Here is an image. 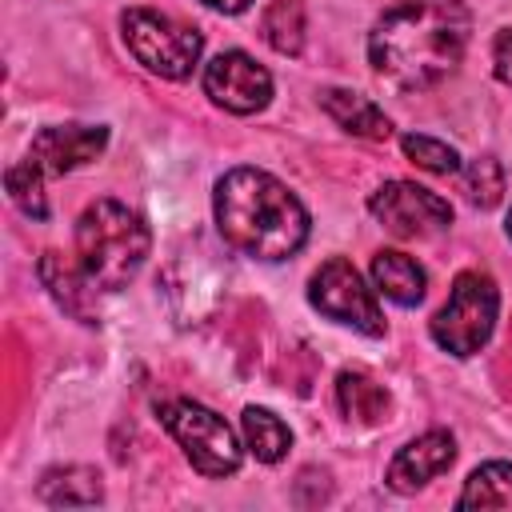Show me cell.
<instances>
[{
  "label": "cell",
  "mask_w": 512,
  "mask_h": 512,
  "mask_svg": "<svg viewBox=\"0 0 512 512\" xmlns=\"http://www.w3.org/2000/svg\"><path fill=\"white\" fill-rule=\"evenodd\" d=\"M468 24L464 0H396L368 36V60L400 92L432 88L456 72Z\"/></svg>",
  "instance_id": "cell-1"
},
{
  "label": "cell",
  "mask_w": 512,
  "mask_h": 512,
  "mask_svg": "<svg viewBox=\"0 0 512 512\" xmlns=\"http://www.w3.org/2000/svg\"><path fill=\"white\" fill-rule=\"evenodd\" d=\"M216 228L244 256L288 260L308 240V212L276 176L232 168L216 184Z\"/></svg>",
  "instance_id": "cell-2"
},
{
  "label": "cell",
  "mask_w": 512,
  "mask_h": 512,
  "mask_svg": "<svg viewBox=\"0 0 512 512\" xmlns=\"http://www.w3.org/2000/svg\"><path fill=\"white\" fill-rule=\"evenodd\" d=\"M148 228L144 220L124 208L120 200H96L84 208L80 224H76V252H80V268L92 276L96 288H128V280L140 272L144 256H148Z\"/></svg>",
  "instance_id": "cell-3"
},
{
  "label": "cell",
  "mask_w": 512,
  "mask_h": 512,
  "mask_svg": "<svg viewBox=\"0 0 512 512\" xmlns=\"http://www.w3.org/2000/svg\"><path fill=\"white\" fill-rule=\"evenodd\" d=\"M120 28H124L128 52L164 80H184L204 52V36L196 28L152 8H128L120 16Z\"/></svg>",
  "instance_id": "cell-4"
},
{
  "label": "cell",
  "mask_w": 512,
  "mask_h": 512,
  "mask_svg": "<svg viewBox=\"0 0 512 512\" xmlns=\"http://www.w3.org/2000/svg\"><path fill=\"white\" fill-rule=\"evenodd\" d=\"M496 308H500V292H496L492 276L460 272L452 280V292H448L444 308L432 316V340L452 356H472L492 336Z\"/></svg>",
  "instance_id": "cell-5"
},
{
  "label": "cell",
  "mask_w": 512,
  "mask_h": 512,
  "mask_svg": "<svg viewBox=\"0 0 512 512\" xmlns=\"http://www.w3.org/2000/svg\"><path fill=\"white\" fill-rule=\"evenodd\" d=\"M160 424L180 440L184 456L200 476H232L240 468V444L212 408L192 400H168L160 408Z\"/></svg>",
  "instance_id": "cell-6"
},
{
  "label": "cell",
  "mask_w": 512,
  "mask_h": 512,
  "mask_svg": "<svg viewBox=\"0 0 512 512\" xmlns=\"http://www.w3.org/2000/svg\"><path fill=\"white\" fill-rule=\"evenodd\" d=\"M308 300L336 324H348L364 336H384V316H380V304L372 296V288H364L360 272L344 260V256H332L320 264V272L312 276V288H308Z\"/></svg>",
  "instance_id": "cell-7"
},
{
  "label": "cell",
  "mask_w": 512,
  "mask_h": 512,
  "mask_svg": "<svg viewBox=\"0 0 512 512\" xmlns=\"http://www.w3.org/2000/svg\"><path fill=\"white\" fill-rule=\"evenodd\" d=\"M368 208L380 220V228H388L400 240H420L452 224V204L408 180H388L384 188H376Z\"/></svg>",
  "instance_id": "cell-8"
},
{
  "label": "cell",
  "mask_w": 512,
  "mask_h": 512,
  "mask_svg": "<svg viewBox=\"0 0 512 512\" xmlns=\"http://www.w3.org/2000/svg\"><path fill=\"white\" fill-rule=\"evenodd\" d=\"M204 92L220 108H228L236 116H248V112H260L272 100V76L244 52H220L204 68Z\"/></svg>",
  "instance_id": "cell-9"
},
{
  "label": "cell",
  "mask_w": 512,
  "mask_h": 512,
  "mask_svg": "<svg viewBox=\"0 0 512 512\" xmlns=\"http://www.w3.org/2000/svg\"><path fill=\"white\" fill-rule=\"evenodd\" d=\"M108 144V128H92V124H60V128H44L32 136L28 144V160L44 172V176H64L88 160H96Z\"/></svg>",
  "instance_id": "cell-10"
},
{
  "label": "cell",
  "mask_w": 512,
  "mask_h": 512,
  "mask_svg": "<svg viewBox=\"0 0 512 512\" xmlns=\"http://www.w3.org/2000/svg\"><path fill=\"white\" fill-rule=\"evenodd\" d=\"M456 460V440L448 432H424L412 444H404L388 464V488L392 492H420L428 480H436Z\"/></svg>",
  "instance_id": "cell-11"
},
{
  "label": "cell",
  "mask_w": 512,
  "mask_h": 512,
  "mask_svg": "<svg viewBox=\"0 0 512 512\" xmlns=\"http://www.w3.org/2000/svg\"><path fill=\"white\" fill-rule=\"evenodd\" d=\"M40 280H44V288L52 292V300H56L68 316H76L80 324H96V320H100L96 284H92V276H88L84 268L68 264L60 252H44V256H40Z\"/></svg>",
  "instance_id": "cell-12"
},
{
  "label": "cell",
  "mask_w": 512,
  "mask_h": 512,
  "mask_svg": "<svg viewBox=\"0 0 512 512\" xmlns=\"http://www.w3.org/2000/svg\"><path fill=\"white\" fill-rule=\"evenodd\" d=\"M320 104H324V112H328L340 128H348L352 136H364V140H388V136H392V120H388L368 96H360V92L324 88V92H320Z\"/></svg>",
  "instance_id": "cell-13"
},
{
  "label": "cell",
  "mask_w": 512,
  "mask_h": 512,
  "mask_svg": "<svg viewBox=\"0 0 512 512\" xmlns=\"http://www.w3.org/2000/svg\"><path fill=\"white\" fill-rule=\"evenodd\" d=\"M372 284L380 296H388L400 308H412L424 300V268L396 248H384L372 256Z\"/></svg>",
  "instance_id": "cell-14"
},
{
  "label": "cell",
  "mask_w": 512,
  "mask_h": 512,
  "mask_svg": "<svg viewBox=\"0 0 512 512\" xmlns=\"http://www.w3.org/2000/svg\"><path fill=\"white\" fill-rule=\"evenodd\" d=\"M336 400H340V412L356 424H376L388 412V392L364 372H340L336 376Z\"/></svg>",
  "instance_id": "cell-15"
},
{
  "label": "cell",
  "mask_w": 512,
  "mask_h": 512,
  "mask_svg": "<svg viewBox=\"0 0 512 512\" xmlns=\"http://www.w3.org/2000/svg\"><path fill=\"white\" fill-rule=\"evenodd\" d=\"M40 496L48 500V504H64V508H80V504H96L100 496H104V488H100V476H96V468H56V472H48L44 480H40Z\"/></svg>",
  "instance_id": "cell-16"
},
{
  "label": "cell",
  "mask_w": 512,
  "mask_h": 512,
  "mask_svg": "<svg viewBox=\"0 0 512 512\" xmlns=\"http://www.w3.org/2000/svg\"><path fill=\"white\" fill-rule=\"evenodd\" d=\"M260 36L280 56H296L304 48V8H300V0H272L260 16Z\"/></svg>",
  "instance_id": "cell-17"
},
{
  "label": "cell",
  "mask_w": 512,
  "mask_h": 512,
  "mask_svg": "<svg viewBox=\"0 0 512 512\" xmlns=\"http://www.w3.org/2000/svg\"><path fill=\"white\" fill-rule=\"evenodd\" d=\"M244 444H248V452L256 460L276 464L288 452L292 432L284 428V420L276 412H268V408H244Z\"/></svg>",
  "instance_id": "cell-18"
},
{
  "label": "cell",
  "mask_w": 512,
  "mask_h": 512,
  "mask_svg": "<svg viewBox=\"0 0 512 512\" xmlns=\"http://www.w3.org/2000/svg\"><path fill=\"white\" fill-rule=\"evenodd\" d=\"M460 508H512V464H484L468 476L460 500Z\"/></svg>",
  "instance_id": "cell-19"
},
{
  "label": "cell",
  "mask_w": 512,
  "mask_h": 512,
  "mask_svg": "<svg viewBox=\"0 0 512 512\" xmlns=\"http://www.w3.org/2000/svg\"><path fill=\"white\" fill-rule=\"evenodd\" d=\"M460 192H464L468 204H476V208H496V204L504 200V168H500L492 156L472 160V164L460 172Z\"/></svg>",
  "instance_id": "cell-20"
},
{
  "label": "cell",
  "mask_w": 512,
  "mask_h": 512,
  "mask_svg": "<svg viewBox=\"0 0 512 512\" xmlns=\"http://www.w3.org/2000/svg\"><path fill=\"white\" fill-rule=\"evenodd\" d=\"M4 184H8L12 204H16L24 216H32V220H44V216H48V200H44V172H40L32 160L12 164V168H8V176H4Z\"/></svg>",
  "instance_id": "cell-21"
},
{
  "label": "cell",
  "mask_w": 512,
  "mask_h": 512,
  "mask_svg": "<svg viewBox=\"0 0 512 512\" xmlns=\"http://www.w3.org/2000/svg\"><path fill=\"white\" fill-rule=\"evenodd\" d=\"M400 148H404V156H408L412 164H420V168H428V172L448 176V172L460 168L456 148H448V144H440V140H432V136H416V132H408V136L400 140Z\"/></svg>",
  "instance_id": "cell-22"
},
{
  "label": "cell",
  "mask_w": 512,
  "mask_h": 512,
  "mask_svg": "<svg viewBox=\"0 0 512 512\" xmlns=\"http://www.w3.org/2000/svg\"><path fill=\"white\" fill-rule=\"evenodd\" d=\"M492 60H496V76L512 88V28L496 36V56H492Z\"/></svg>",
  "instance_id": "cell-23"
},
{
  "label": "cell",
  "mask_w": 512,
  "mask_h": 512,
  "mask_svg": "<svg viewBox=\"0 0 512 512\" xmlns=\"http://www.w3.org/2000/svg\"><path fill=\"white\" fill-rule=\"evenodd\" d=\"M208 8H216V12H224V16H236V12H244L252 0H204Z\"/></svg>",
  "instance_id": "cell-24"
},
{
  "label": "cell",
  "mask_w": 512,
  "mask_h": 512,
  "mask_svg": "<svg viewBox=\"0 0 512 512\" xmlns=\"http://www.w3.org/2000/svg\"><path fill=\"white\" fill-rule=\"evenodd\" d=\"M508 236H512V212H508Z\"/></svg>",
  "instance_id": "cell-25"
}]
</instances>
